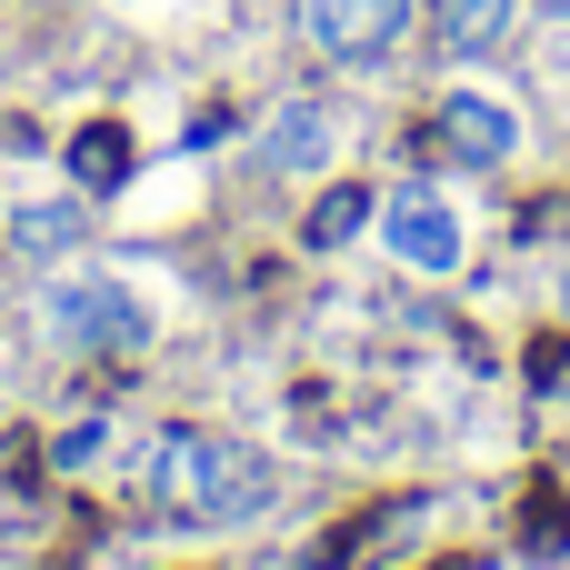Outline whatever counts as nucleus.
Here are the masks:
<instances>
[{
  "label": "nucleus",
  "instance_id": "f257e3e1",
  "mask_svg": "<svg viewBox=\"0 0 570 570\" xmlns=\"http://www.w3.org/2000/svg\"><path fill=\"white\" fill-rule=\"evenodd\" d=\"M140 491L180 521H261L271 511V461L240 451V441H210V431H160L150 461H140Z\"/></svg>",
  "mask_w": 570,
  "mask_h": 570
},
{
  "label": "nucleus",
  "instance_id": "f03ea898",
  "mask_svg": "<svg viewBox=\"0 0 570 570\" xmlns=\"http://www.w3.org/2000/svg\"><path fill=\"white\" fill-rule=\"evenodd\" d=\"M40 321H50L60 351H140L150 341V301L120 271H60L40 291Z\"/></svg>",
  "mask_w": 570,
  "mask_h": 570
},
{
  "label": "nucleus",
  "instance_id": "7ed1b4c3",
  "mask_svg": "<svg viewBox=\"0 0 570 570\" xmlns=\"http://www.w3.org/2000/svg\"><path fill=\"white\" fill-rule=\"evenodd\" d=\"M411 10H421V0H291L301 40H311L321 60H391L401 30H411Z\"/></svg>",
  "mask_w": 570,
  "mask_h": 570
},
{
  "label": "nucleus",
  "instance_id": "20e7f679",
  "mask_svg": "<svg viewBox=\"0 0 570 570\" xmlns=\"http://www.w3.org/2000/svg\"><path fill=\"white\" fill-rule=\"evenodd\" d=\"M381 240H391V261L401 271H461V210L431 190V180H401L391 200H381Z\"/></svg>",
  "mask_w": 570,
  "mask_h": 570
},
{
  "label": "nucleus",
  "instance_id": "39448f33",
  "mask_svg": "<svg viewBox=\"0 0 570 570\" xmlns=\"http://www.w3.org/2000/svg\"><path fill=\"white\" fill-rule=\"evenodd\" d=\"M250 160H261L271 180H321V170L341 160V110H331V100H281V110L261 120Z\"/></svg>",
  "mask_w": 570,
  "mask_h": 570
},
{
  "label": "nucleus",
  "instance_id": "423d86ee",
  "mask_svg": "<svg viewBox=\"0 0 570 570\" xmlns=\"http://www.w3.org/2000/svg\"><path fill=\"white\" fill-rule=\"evenodd\" d=\"M441 140H451V160L501 170V160L521 150V110H511L501 90H451V100H441Z\"/></svg>",
  "mask_w": 570,
  "mask_h": 570
},
{
  "label": "nucleus",
  "instance_id": "0eeeda50",
  "mask_svg": "<svg viewBox=\"0 0 570 570\" xmlns=\"http://www.w3.org/2000/svg\"><path fill=\"white\" fill-rule=\"evenodd\" d=\"M511 30H521V0H431V40H441L451 60L511 50Z\"/></svg>",
  "mask_w": 570,
  "mask_h": 570
},
{
  "label": "nucleus",
  "instance_id": "6e6552de",
  "mask_svg": "<svg viewBox=\"0 0 570 570\" xmlns=\"http://www.w3.org/2000/svg\"><path fill=\"white\" fill-rule=\"evenodd\" d=\"M10 240H20V250H60V240H80V200H30V210L10 220Z\"/></svg>",
  "mask_w": 570,
  "mask_h": 570
},
{
  "label": "nucleus",
  "instance_id": "1a4fd4ad",
  "mask_svg": "<svg viewBox=\"0 0 570 570\" xmlns=\"http://www.w3.org/2000/svg\"><path fill=\"white\" fill-rule=\"evenodd\" d=\"M361 210H371L361 190H321V210H311V250H341V240L361 230Z\"/></svg>",
  "mask_w": 570,
  "mask_h": 570
},
{
  "label": "nucleus",
  "instance_id": "9d476101",
  "mask_svg": "<svg viewBox=\"0 0 570 570\" xmlns=\"http://www.w3.org/2000/svg\"><path fill=\"white\" fill-rule=\"evenodd\" d=\"M100 441H110V431H100V421H80V431H60V441H50V461H60V471H90V461H100Z\"/></svg>",
  "mask_w": 570,
  "mask_h": 570
},
{
  "label": "nucleus",
  "instance_id": "9b49d317",
  "mask_svg": "<svg viewBox=\"0 0 570 570\" xmlns=\"http://www.w3.org/2000/svg\"><path fill=\"white\" fill-rule=\"evenodd\" d=\"M70 170H90V180L110 190V180H120V140H90V150H70Z\"/></svg>",
  "mask_w": 570,
  "mask_h": 570
},
{
  "label": "nucleus",
  "instance_id": "f8f14e48",
  "mask_svg": "<svg viewBox=\"0 0 570 570\" xmlns=\"http://www.w3.org/2000/svg\"><path fill=\"white\" fill-rule=\"evenodd\" d=\"M541 10H570V0H541Z\"/></svg>",
  "mask_w": 570,
  "mask_h": 570
}]
</instances>
